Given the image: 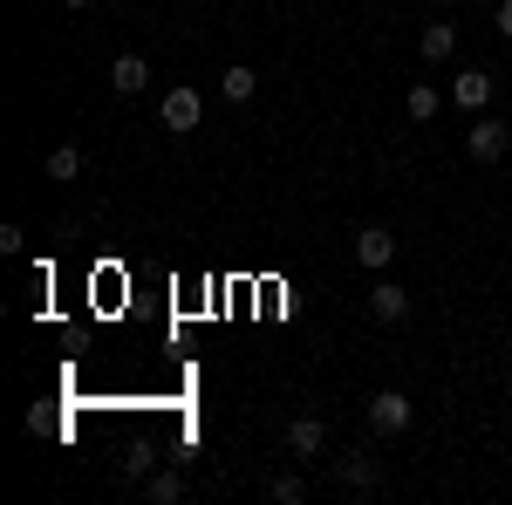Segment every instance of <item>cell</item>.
I'll use <instances>...</instances> for the list:
<instances>
[{
  "mask_svg": "<svg viewBox=\"0 0 512 505\" xmlns=\"http://www.w3.org/2000/svg\"><path fill=\"white\" fill-rule=\"evenodd\" d=\"M506 151H512V123L492 117V110H478L472 130H465V157H472V164H499Z\"/></svg>",
  "mask_w": 512,
  "mask_h": 505,
  "instance_id": "obj_1",
  "label": "cell"
},
{
  "mask_svg": "<svg viewBox=\"0 0 512 505\" xmlns=\"http://www.w3.org/2000/svg\"><path fill=\"white\" fill-rule=\"evenodd\" d=\"M267 492H274V505H308V478H301V471H280Z\"/></svg>",
  "mask_w": 512,
  "mask_h": 505,
  "instance_id": "obj_15",
  "label": "cell"
},
{
  "mask_svg": "<svg viewBox=\"0 0 512 505\" xmlns=\"http://www.w3.org/2000/svg\"><path fill=\"white\" fill-rule=\"evenodd\" d=\"M492 28H499V35L512 41V0H499V14H492Z\"/></svg>",
  "mask_w": 512,
  "mask_h": 505,
  "instance_id": "obj_17",
  "label": "cell"
},
{
  "mask_svg": "<svg viewBox=\"0 0 512 505\" xmlns=\"http://www.w3.org/2000/svg\"><path fill=\"white\" fill-rule=\"evenodd\" d=\"M158 123L171 130V137H192L198 123H205V96H198V89H185V82H178V89H164Z\"/></svg>",
  "mask_w": 512,
  "mask_h": 505,
  "instance_id": "obj_2",
  "label": "cell"
},
{
  "mask_svg": "<svg viewBox=\"0 0 512 505\" xmlns=\"http://www.w3.org/2000/svg\"><path fill=\"white\" fill-rule=\"evenodd\" d=\"M151 471H158V451H151V444H137V451L123 458V478H130V485H144Z\"/></svg>",
  "mask_w": 512,
  "mask_h": 505,
  "instance_id": "obj_16",
  "label": "cell"
},
{
  "mask_svg": "<svg viewBox=\"0 0 512 505\" xmlns=\"http://www.w3.org/2000/svg\"><path fill=\"white\" fill-rule=\"evenodd\" d=\"M144 492H151V505H178V499H185V471H178V465L151 471V478H144Z\"/></svg>",
  "mask_w": 512,
  "mask_h": 505,
  "instance_id": "obj_13",
  "label": "cell"
},
{
  "mask_svg": "<svg viewBox=\"0 0 512 505\" xmlns=\"http://www.w3.org/2000/svg\"><path fill=\"white\" fill-rule=\"evenodd\" d=\"M403 110H410V117H417V123H431L437 110H444V96H437L431 82H417V89H410V96H403Z\"/></svg>",
  "mask_w": 512,
  "mask_h": 505,
  "instance_id": "obj_14",
  "label": "cell"
},
{
  "mask_svg": "<svg viewBox=\"0 0 512 505\" xmlns=\"http://www.w3.org/2000/svg\"><path fill=\"white\" fill-rule=\"evenodd\" d=\"M492 89H499L492 69H465V76H451V103H458L465 117H478V110H492Z\"/></svg>",
  "mask_w": 512,
  "mask_h": 505,
  "instance_id": "obj_4",
  "label": "cell"
},
{
  "mask_svg": "<svg viewBox=\"0 0 512 505\" xmlns=\"http://www.w3.org/2000/svg\"><path fill=\"white\" fill-rule=\"evenodd\" d=\"M335 478H342L349 492H376V485H383V465H376L369 451H342V458H335Z\"/></svg>",
  "mask_w": 512,
  "mask_h": 505,
  "instance_id": "obj_7",
  "label": "cell"
},
{
  "mask_svg": "<svg viewBox=\"0 0 512 505\" xmlns=\"http://www.w3.org/2000/svg\"><path fill=\"white\" fill-rule=\"evenodd\" d=\"M110 89H117V96H144V89H151V62H144V55H117V62H110Z\"/></svg>",
  "mask_w": 512,
  "mask_h": 505,
  "instance_id": "obj_9",
  "label": "cell"
},
{
  "mask_svg": "<svg viewBox=\"0 0 512 505\" xmlns=\"http://www.w3.org/2000/svg\"><path fill=\"white\" fill-rule=\"evenodd\" d=\"M287 451H294L301 465H315L321 451H328V424H321V417H294V424H287Z\"/></svg>",
  "mask_w": 512,
  "mask_h": 505,
  "instance_id": "obj_5",
  "label": "cell"
},
{
  "mask_svg": "<svg viewBox=\"0 0 512 505\" xmlns=\"http://www.w3.org/2000/svg\"><path fill=\"white\" fill-rule=\"evenodd\" d=\"M417 55H424V69H444V62L458 55V28H451V21H424V35H417Z\"/></svg>",
  "mask_w": 512,
  "mask_h": 505,
  "instance_id": "obj_6",
  "label": "cell"
},
{
  "mask_svg": "<svg viewBox=\"0 0 512 505\" xmlns=\"http://www.w3.org/2000/svg\"><path fill=\"white\" fill-rule=\"evenodd\" d=\"M362 7H369V0H362Z\"/></svg>",
  "mask_w": 512,
  "mask_h": 505,
  "instance_id": "obj_20",
  "label": "cell"
},
{
  "mask_svg": "<svg viewBox=\"0 0 512 505\" xmlns=\"http://www.w3.org/2000/svg\"><path fill=\"white\" fill-rule=\"evenodd\" d=\"M41 178H48V185H76L82 178V151L76 144H55V151L41 157Z\"/></svg>",
  "mask_w": 512,
  "mask_h": 505,
  "instance_id": "obj_12",
  "label": "cell"
},
{
  "mask_svg": "<svg viewBox=\"0 0 512 505\" xmlns=\"http://www.w3.org/2000/svg\"><path fill=\"white\" fill-rule=\"evenodd\" d=\"M355 260H362L369 273H383V267L396 260V233H383V226H362V233H355Z\"/></svg>",
  "mask_w": 512,
  "mask_h": 505,
  "instance_id": "obj_8",
  "label": "cell"
},
{
  "mask_svg": "<svg viewBox=\"0 0 512 505\" xmlns=\"http://www.w3.org/2000/svg\"><path fill=\"white\" fill-rule=\"evenodd\" d=\"M437 7H451V0H437Z\"/></svg>",
  "mask_w": 512,
  "mask_h": 505,
  "instance_id": "obj_19",
  "label": "cell"
},
{
  "mask_svg": "<svg viewBox=\"0 0 512 505\" xmlns=\"http://www.w3.org/2000/svg\"><path fill=\"white\" fill-rule=\"evenodd\" d=\"M219 96H226V103H253V96H260V69H253V62H226V69H219Z\"/></svg>",
  "mask_w": 512,
  "mask_h": 505,
  "instance_id": "obj_10",
  "label": "cell"
},
{
  "mask_svg": "<svg viewBox=\"0 0 512 505\" xmlns=\"http://www.w3.org/2000/svg\"><path fill=\"white\" fill-rule=\"evenodd\" d=\"M410 417H417V410H410L403 389H376V396H369V430H376V437H403Z\"/></svg>",
  "mask_w": 512,
  "mask_h": 505,
  "instance_id": "obj_3",
  "label": "cell"
},
{
  "mask_svg": "<svg viewBox=\"0 0 512 505\" xmlns=\"http://www.w3.org/2000/svg\"><path fill=\"white\" fill-rule=\"evenodd\" d=\"M369 314H376V321H403V314H410V287H403V280H376V287H369Z\"/></svg>",
  "mask_w": 512,
  "mask_h": 505,
  "instance_id": "obj_11",
  "label": "cell"
},
{
  "mask_svg": "<svg viewBox=\"0 0 512 505\" xmlns=\"http://www.w3.org/2000/svg\"><path fill=\"white\" fill-rule=\"evenodd\" d=\"M62 7H76V14H82V7H96V0H62Z\"/></svg>",
  "mask_w": 512,
  "mask_h": 505,
  "instance_id": "obj_18",
  "label": "cell"
}]
</instances>
